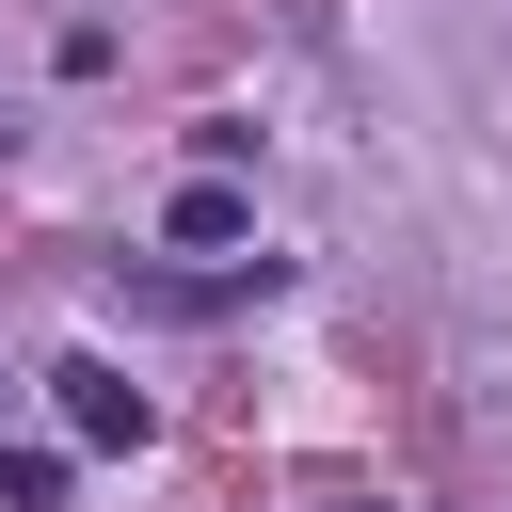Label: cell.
<instances>
[{"label": "cell", "instance_id": "cell-3", "mask_svg": "<svg viewBox=\"0 0 512 512\" xmlns=\"http://www.w3.org/2000/svg\"><path fill=\"white\" fill-rule=\"evenodd\" d=\"M0 496L16 512H64V448H0Z\"/></svg>", "mask_w": 512, "mask_h": 512}, {"label": "cell", "instance_id": "cell-4", "mask_svg": "<svg viewBox=\"0 0 512 512\" xmlns=\"http://www.w3.org/2000/svg\"><path fill=\"white\" fill-rule=\"evenodd\" d=\"M336 512H384V496H336Z\"/></svg>", "mask_w": 512, "mask_h": 512}, {"label": "cell", "instance_id": "cell-1", "mask_svg": "<svg viewBox=\"0 0 512 512\" xmlns=\"http://www.w3.org/2000/svg\"><path fill=\"white\" fill-rule=\"evenodd\" d=\"M48 400H64V432H80V448H144V384H128L112 352H64V368H48Z\"/></svg>", "mask_w": 512, "mask_h": 512}, {"label": "cell", "instance_id": "cell-2", "mask_svg": "<svg viewBox=\"0 0 512 512\" xmlns=\"http://www.w3.org/2000/svg\"><path fill=\"white\" fill-rule=\"evenodd\" d=\"M160 224H176V240H192V256H224V240H240V224H256V208H240V192H224V176H192V192H176V208H160Z\"/></svg>", "mask_w": 512, "mask_h": 512}]
</instances>
